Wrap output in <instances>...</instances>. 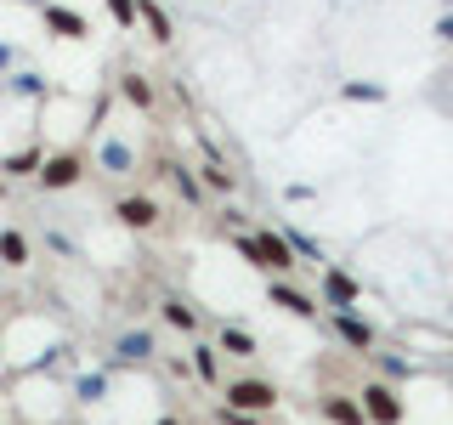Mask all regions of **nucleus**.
<instances>
[{"instance_id": "25", "label": "nucleus", "mask_w": 453, "mask_h": 425, "mask_svg": "<svg viewBox=\"0 0 453 425\" xmlns=\"http://www.w3.org/2000/svg\"><path fill=\"white\" fill-rule=\"evenodd\" d=\"M159 425H181V420H159Z\"/></svg>"}, {"instance_id": "17", "label": "nucleus", "mask_w": 453, "mask_h": 425, "mask_svg": "<svg viewBox=\"0 0 453 425\" xmlns=\"http://www.w3.org/2000/svg\"><path fill=\"white\" fill-rule=\"evenodd\" d=\"M103 165L113 170V176H119V170H131V148H119V142H108V148H103Z\"/></svg>"}, {"instance_id": "6", "label": "nucleus", "mask_w": 453, "mask_h": 425, "mask_svg": "<svg viewBox=\"0 0 453 425\" xmlns=\"http://www.w3.org/2000/svg\"><path fill=\"white\" fill-rule=\"evenodd\" d=\"M119 221L142 233V227H153V221H159V205H153V198H119Z\"/></svg>"}, {"instance_id": "23", "label": "nucleus", "mask_w": 453, "mask_h": 425, "mask_svg": "<svg viewBox=\"0 0 453 425\" xmlns=\"http://www.w3.org/2000/svg\"><path fill=\"white\" fill-rule=\"evenodd\" d=\"M108 6H113V18H119V23L136 18V0H108Z\"/></svg>"}, {"instance_id": "11", "label": "nucleus", "mask_w": 453, "mask_h": 425, "mask_svg": "<svg viewBox=\"0 0 453 425\" xmlns=\"http://www.w3.org/2000/svg\"><path fill=\"white\" fill-rule=\"evenodd\" d=\"M0 261H6V267H28V238L18 233V227L0 233Z\"/></svg>"}, {"instance_id": "24", "label": "nucleus", "mask_w": 453, "mask_h": 425, "mask_svg": "<svg viewBox=\"0 0 453 425\" xmlns=\"http://www.w3.org/2000/svg\"><path fill=\"white\" fill-rule=\"evenodd\" d=\"M436 35H442V40H453V18H442V23H436Z\"/></svg>"}, {"instance_id": "10", "label": "nucleus", "mask_w": 453, "mask_h": 425, "mask_svg": "<svg viewBox=\"0 0 453 425\" xmlns=\"http://www.w3.org/2000/svg\"><path fill=\"white\" fill-rule=\"evenodd\" d=\"M216 352H226V358H255V335H250V329H233V323H226L221 340H216Z\"/></svg>"}, {"instance_id": "14", "label": "nucleus", "mask_w": 453, "mask_h": 425, "mask_svg": "<svg viewBox=\"0 0 453 425\" xmlns=\"http://www.w3.org/2000/svg\"><path fill=\"white\" fill-rule=\"evenodd\" d=\"M165 323H170V329H181V335H193L198 329V312L188 301H165Z\"/></svg>"}, {"instance_id": "20", "label": "nucleus", "mask_w": 453, "mask_h": 425, "mask_svg": "<svg viewBox=\"0 0 453 425\" xmlns=\"http://www.w3.org/2000/svg\"><path fill=\"white\" fill-rule=\"evenodd\" d=\"M204 182H210V188H221V193H226V188H233V176H226V170H221V165H204Z\"/></svg>"}, {"instance_id": "9", "label": "nucleus", "mask_w": 453, "mask_h": 425, "mask_svg": "<svg viewBox=\"0 0 453 425\" xmlns=\"http://www.w3.org/2000/svg\"><path fill=\"white\" fill-rule=\"evenodd\" d=\"M323 295L334 301V312H351V301H357V283H351L346 273H323Z\"/></svg>"}, {"instance_id": "16", "label": "nucleus", "mask_w": 453, "mask_h": 425, "mask_svg": "<svg viewBox=\"0 0 453 425\" xmlns=\"http://www.w3.org/2000/svg\"><path fill=\"white\" fill-rule=\"evenodd\" d=\"M125 97H131L136 108H148V103H153V85L142 80V74H125Z\"/></svg>"}, {"instance_id": "3", "label": "nucleus", "mask_w": 453, "mask_h": 425, "mask_svg": "<svg viewBox=\"0 0 453 425\" xmlns=\"http://www.w3.org/2000/svg\"><path fill=\"white\" fill-rule=\"evenodd\" d=\"M255 250H261V267H273V273H295V244L278 233H255Z\"/></svg>"}, {"instance_id": "13", "label": "nucleus", "mask_w": 453, "mask_h": 425, "mask_svg": "<svg viewBox=\"0 0 453 425\" xmlns=\"http://www.w3.org/2000/svg\"><path fill=\"white\" fill-rule=\"evenodd\" d=\"M334 329H340V340H351V346H374V329L357 323V318H346V312H334Z\"/></svg>"}, {"instance_id": "8", "label": "nucleus", "mask_w": 453, "mask_h": 425, "mask_svg": "<svg viewBox=\"0 0 453 425\" xmlns=\"http://www.w3.org/2000/svg\"><path fill=\"white\" fill-rule=\"evenodd\" d=\"M266 295H273V306L295 312V318H318V306H311V301H306L301 290H289V283H273V290H266Z\"/></svg>"}, {"instance_id": "12", "label": "nucleus", "mask_w": 453, "mask_h": 425, "mask_svg": "<svg viewBox=\"0 0 453 425\" xmlns=\"http://www.w3.org/2000/svg\"><path fill=\"white\" fill-rule=\"evenodd\" d=\"M136 18H142V23H148V35H153V40H159V46H170V18H165V12H159V6H153V0H136Z\"/></svg>"}, {"instance_id": "21", "label": "nucleus", "mask_w": 453, "mask_h": 425, "mask_svg": "<svg viewBox=\"0 0 453 425\" xmlns=\"http://www.w3.org/2000/svg\"><path fill=\"white\" fill-rule=\"evenodd\" d=\"M221 425H261V414H238V408H221Z\"/></svg>"}, {"instance_id": "19", "label": "nucleus", "mask_w": 453, "mask_h": 425, "mask_svg": "<svg viewBox=\"0 0 453 425\" xmlns=\"http://www.w3.org/2000/svg\"><path fill=\"white\" fill-rule=\"evenodd\" d=\"M346 97H351V103H380L386 91H380V85H346Z\"/></svg>"}, {"instance_id": "7", "label": "nucleus", "mask_w": 453, "mask_h": 425, "mask_svg": "<svg viewBox=\"0 0 453 425\" xmlns=\"http://www.w3.org/2000/svg\"><path fill=\"white\" fill-rule=\"evenodd\" d=\"M46 28H51V35H63V40H80L85 35V18H80V12H68V6H46Z\"/></svg>"}, {"instance_id": "4", "label": "nucleus", "mask_w": 453, "mask_h": 425, "mask_svg": "<svg viewBox=\"0 0 453 425\" xmlns=\"http://www.w3.org/2000/svg\"><path fill=\"white\" fill-rule=\"evenodd\" d=\"M40 182H46V188H74L80 182V153H51L46 170H40Z\"/></svg>"}, {"instance_id": "18", "label": "nucleus", "mask_w": 453, "mask_h": 425, "mask_svg": "<svg viewBox=\"0 0 453 425\" xmlns=\"http://www.w3.org/2000/svg\"><path fill=\"white\" fill-rule=\"evenodd\" d=\"M119 352H125V358H148V352H153V335H142V329H136V335H125V340H119Z\"/></svg>"}, {"instance_id": "2", "label": "nucleus", "mask_w": 453, "mask_h": 425, "mask_svg": "<svg viewBox=\"0 0 453 425\" xmlns=\"http://www.w3.org/2000/svg\"><path fill=\"white\" fill-rule=\"evenodd\" d=\"M357 397H363V414H368V425H403V420H408L403 397H396L391 386H380V380H374V386H363Z\"/></svg>"}, {"instance_id": "15", "label": "nucleus", "mask_w": 453, "mask_h": 425, "mask_svg": "<svg viewBox=\"0 0 453 425\" xmlns=\"http://www.w3.org/2000/svg\"><path fill=\"white\" fill-rule=\"evenodd\" d=\"M216 358H221L216 346H193V368H198V380H216V368H221Z\"/></svg>"}, {"instance_id": "1", "label": "nucleus", "mask_w": 453, "mask_h": 425, "mask_svg": "<svg viewBox=\"0 0 453 425\" xmlns=\"http://www.w3.org/2000/svg\"><path fill=\"white\" fill-rule=\"evenodd\" d=\"M278 397L283 391L273 380H233V386H226V408H238V414H273Z\"/></svg>"}, {"instance_id": "22", "label": "nucleus", "mask_w": 453, "mask_h": 425, "mask_svg": "<svg viewBox=\"0 0 453 425\" xmlns=\"http://www.w3.org/2000/svg\"><path fill=\"white\" fill-rule=\"evenodd\" d=\"M96 391H108V380H96V375L80 380V397H85V403H96Z\"/></svg>"}, {"instance_id": "5", "label": "nucleus", "mask_w": 453, "mask_h": 425, "mask_svg": "<svg viewBox=\"0 0 453 425\" xmlns=\"http://www.w3.org/2000/svg\"><path fill=\"white\" fill-rule=\"evenodd\" d=\"M323 420H334V425H368L363 403H351V397H340V391L323 397Z\"/></svg>"}]
</instances>
